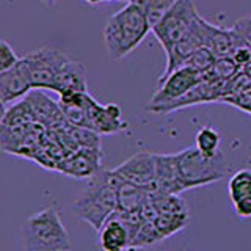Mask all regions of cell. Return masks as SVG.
Listing matches in <instances>:
<instances>
[{"instance_id":"cell-1","label":"cell","mask_w":251,"mask_h":251,"mask_svg":"<svg viewBox=\"0 0 251 251\" xmlns=\"http://www.w3.org/2000/svg\"><path fill=\"white\" fill-rule=\"evenodd\" d=\"M124 182L113 170H99L80 196L75 200L74 209L77 215L94 231H100L107 220L118 209V188Z\"/></svg>"},{"instance_id":"cell-2","label":"cell","mask_w":251,"mask_h":251,"mask_svg":"<svg viewBox=\"0 0 251 251\" xmlns=\"http://www.w3.org/2000/svg\"><path fill=\"white\" fill-rule=\"evenodd\" d=\"M152 31L151 22L135 3L127 2L124 8L110 16L104 27V43L112 60H121Z\"/></svg>"},{"instance_id":"cell-3","label":"cell","mask_w":251,"mask_h":251,"mask_svg":"<svg viewBox=\"0 0 251 251\" xmlns=\"http://www.w3.org/2000/svg\"><path fill=\"white\" fill-rule=\"evenodd\" d=\"M22 245L24 251H71L73 243L57 207L39 210L24 223Z\"/></svg>"},{"instance_id":"cell-4","label":"cell","mask_w":251,"mask_h":251,"mask_svg":"<svg viewBox=\"0 0 251 251\" xmlns=\"http://www.w3.org/2000/svg\"><path fill=\"white\" fill-rule=\"evenodd\" d=\"M177 167L185 190L214 184L227 173L226 160L220 151L215 155H204L198 148H187L176 154Z\"/></svg>"},{"instance_id":"cell-5","label":"cell","mask_w":251,"mask_h":251,"mask_svg":"<svg viewBox=\"0 0 251 251\" xmlns=\"http://www.w3.org/2000/svg\"><path fill=\"white\" fill-rule=\"evenodd\" d=\"M201 14L196 10L193 0H177L163 18L152 25V33L160 43L165 53L192 33L198 25Z\"/></svg>"},{"instance_id":"cell-6","label":"cell","mask_w":251,"mask_h":251,"mask_svg":"<svg viewBox=\"0 0 251 251\" xmlns=\"http://www.w3.org/2000/svg\"><path fill=\"white\" fill-rule=\"evenodd\" d=\"M69 57L61 50L50 49V47H43L27 53L22 58L28 71L33 90H50L55 88V78L60 68L63 66Z\"/></svg>"},{"instance_id":"cell-7","label":"cell","mask_w":251,"mask_h":251,"mask_svg":"<svg viewBox=\"0 0 251 251\" xmlns=\"http://www.w3.org/2000/svg\"><path fill=\"white\" fill-rule=\"evenodd\" d=\"M202 80V74L196 73L190 68H179L175 73H171L162 83H159V90L149 100L146 107L148 112H152L154 108L167 105L184 96L187 91H190L195 85Z\"/></svg>"},{"instance_id":"cell-8","label":"cell","mask_w":251,"mask_h":251,"mask_svg":"<svg viewBox=\"0 0 251 251\" xmlns=\"http://www.w3.org/2000/svg\"><path fill=\"white\" fill-rule=\"evenodd\" d=\"M225 93V83L209 78L202 75V80L195 85L190 91H187L184 96H180L175 102L162 107H157L152 110V113H171L176 110H182L187 107L200 105V104H209V102H220Z\"/></svg>"},{"instance_id":"cell-9","label":"cell","mask_w":251,"mask_h":251,"mask_svg":"<svg viewBox=\"0 0 251 251\" xmlns=\"http://www.w3.org/2000/svg\"><path fill=\"white\" fill-rule=\"evenodd\" d=\"M113 173L124 182L152 190L155 180V154L141 151L113 168Z\"/></svg>"},{"instance_id":"cell-10","label":"cell","mask_w":251,"mask_h":251,"mask_svg":"<svg viewBox=\"0 0 251 251\" xmlns=\"http://www.w3.org/2000/svg\"><path fill=\"white\" fill-rule=\"evenodd\" d=\"M86 116H88V129L98 132L99 135H112L127 127L120 105H100L90 94L86 98Z\"/></svg>"},{"instance_id":"cell-11","label":"cell","mask_w":251,"mask_h":251,"mask_svg":"<svg viewBox=\"0 0 251 251\" xmlns=\"http://www.w3.org/2000/svg\"><path fill=\"white\" fill-rule=\"evenodd\" d=\"M100 159L102 151H99V149L80 148L75 152L65 157L57 165V171L77 179L93 177L100 170Z\"/></svg>"},{"instance_id":"cell-12","label":"cell","mask_w":251,"mask_h":251,"mask_svg":"<svg viewBox=\"0 0 251 251\" xmlns=\"http://www.w3.org/2000/svg\"><path fill=\"white\" fill-rule=\"evenodd\" d=\"M185 187L180 177L176 154H155V180L152 192L179 195Z\"/></svg>"},{"instance_id":"cell-13","label":"cell","mask_w":251,"mask_h":251,"mask_svg":"<svg viewBox=\"0 0 251 251\" xmlns=\"http://www.w3.org/2000/svg\"><path fill=\"white\" fill-rule=\"evenodd\" d=\"M31 90H33V85H31L28 71L22 58L16 66L0 73V100L3 105L27 96Z\"/></svg>"},{"instance_id":"cell-14","label":"cell","mask_w":251,"mask_h":251,"mask_svg":"<svg viewBox=\"0 0 251 251\" xmlns=\"http://www.w3.org/2000/svg\"><path fill=\"white\" fill-rule=\"evenodd\" d=\"M25 99L31 107V112L35 115V121L43 124L46 129H60L65 124H68L63 110L60 107V102L57 104L49 96H46L41 91L28 93Z\"/></svg>"},{"instance_id":"cell-15","label":"cell","mask_w":251,"mask_h":251,"mask_svg":"<svg viewBox=\"0 0 251 251\" xmlns=\"http://www.w3.org/2000/svg\"><path fill=\"white\" fill-rule=\"evenodd\" d=\"M132 234L121 218L112 214L99 231V247L102 251H126L132 248Z\"/></svg>"},{"instance_id":"cell-16","label":"cell","mask_w":251,"mask_h":251,"mask_svg":"<svg viewBox=\"0 0 251 251\" xmlns=\"http://www.w3.org/2000/svg\"><path fill=\"white\" fill-rule=\"evenodd\" d=\"M53 91L58 94L68 91H86V69L83 63L71 57L63 63L55 78Z\"/></svg>"},{"instance_id":"cell-17","label":"cell","mask_w":251,"mask_h":251,"mask_svg":"<svg viewBox=\"0 0 251 251\" xmlns=\"http://www.w3.org/2000/svg\"><path fill=\"white\" fill-rule=\"evenodd\" d=\"M204 38H206V47L214 52L217 58L231 57L234 49V31L232 28L226 30L218 27L204 19Z\"/></svg>"},{"instance_id":"cell-18","label":"cell","mask_w":251,"mask_h":251,"mask_svg":"<svg viewBox=\"0 0 251 251\" xmlns=\"http://www.w3.org/2000/svg\"><path fill=\"white\" fill-rule=\"evenodd\" d=\"M152 190L145 187L123 182L118 188V210L123 212H140L145 202L151 198Z\"/></svg>"},{"instance_id":"cell-19","label":"cell","mask_w":251,"mask_h":251,"mask_svg":"<svg viewBox=\"0 0 251 251\" xmlns=\"http://www.w3.org/2000/svg\"><path fill=\"white\" fill-rule=\"evenodd\" d=\"M30 123H35V115L31 112V107L27 99L6 108L2 118L3 126H25Z\"/></svg>"},{"instance_id":"cell-20","label":"cell","mask_w":251,"mask_h":251,"mask_svg":"<svg viewBox=\"0 0 251 251\" xmlns=\"http://www.w3.org/2000/svg\"><path fill=\"white\" fill-rule=\"evenodd\" d=\"M220 141L222 135L220 132L210 126H204L198 130L195 137V146L200 149L204 155H215L220 152Z\"/></svg>"},{"instance_id":"cell-21","label":"cell","mask_w":251,"mask_h":251,"mask_svg":"<svg viewBox=\"0 0 251 251\" xmlns=\"http://www.w3.org/2000/svg\"><path fill=\"white\" fill-rule=\"evenodd\" d=\"M227 190H229L232 204L251 196V170H240L234 173L227 184Z\"/></svg>"},{"instance_id":"cell-22","label":"cell","mask_w":251,"mask_h":251,"mask_svg":"<svg viewBox=\"0 0 251 251\" xmlns=\"http://www.w3.org/2000/svg\"><path fill=\"white\" fill-rule=\"evenodd\" d=\"M130 2L140 6L151 25H155L177 0H130Z\"/></svg>"},{"instance_id":"cell-23","label":"cell","mask_w":251,"mask_h":251,"mask_svg":"<svg viewBox=\"0 0 251 251\" xmlns=\"http://www.w3.org/2000/svg\"><path fill=\"white\" fill-rule=\"evenodd\" d=\"M188 222V214H159L154 220L157 229L163 239L170 237L175 232L184 229Z\"/></svg>"},{"instance_id":"cell-24","label":"cell","mask_w":251,"mask_h":251,"mask_svg":"<svg viewBox=\"0 0 251 251\" xmlns=\"http://www.w3.org/2000/svg\"><path fill=\"white\" fill-rule=\"evenodd\" d=\"M240 71H242L240 66L231 57H220V58L215 60L212 69L207 71V73L202 74V75H206L209 78H214V80L226 83L227 80H231V78L235 74L240 73Z\"/></svg>"},{"instance_id":"cell-25","label":"cell","mask_w":251,"mask_h":251,"mask_svg":"<svg viewBox=\"0 0 251 251\" xmlns=\"http://www.w3.org/2000/svg\"><path fill=\"white\" fill-rule=\"evenodd\" d=\"M215 60L217 57L214 55V52L207 49V47H201V49L195 50L192 55H188L182 68H190L200 74H206L207 71H210L212 66H214Z\"/></svg>"},{"instance_id":"cell-26","label":"cell","mask_w":251,"mask_h":251,"mask_svg":"<svg viewBox=\"0 0 251 251\" xmlns=\"http://www.w3.org/2000/svg\"><path fill=\"white\" fill-rule=\"evenodd\" d=\"M163 240L162 234L157 229V226L154 222H148L145 220L143 225L140 226V229L137 231L135 237L132 242V248H145V247H151L154 243Z\"/></svg>"},{"instance_id":"cell-27","label":"cell","mask_w":251,"mask_h":251,"mask_svg":"<svg viewBox=\"0 0 251 251\" xmlns=\"http://www.w3.org/2000/svg\"><path fill=\"white\" fill-rule=\"evenodd\" d=\"M220 102H225L227 105H232L235 108L242 110V112L251 115V91L239 93V94H227V96H223Z\"/></svg>"},{"instance_id":"cell-28","label":"cell","mask_w":251,"mask_h":251,"mask_svg":"<svg viewBox=\"0 0 251 251\" xmlns=\"http://www.w3.org/2000/svg\"><path fill=\"white\" fill-rule=\"evenodd\" d=\"M19 60L21 58L16 55V52L13 50V47L10 44L6 41L0 43V73L16 66L19 63Z\"/></svg>"},{"instance_id":"cell-29","label":"cell","mask_w":251,"mask_h":251,"mask_svg":"<svg viewBox=\"0 0 251 251\" xmlns=\"http://www.w3.org/2000/svg\"><path fill=\"white\" fill-rule=\"evenodd\" d=\"M232 30L237 33L243 41L251 46V14L243 16V18H239L234 22Z\"/></svg>"},{"instance_id":"cell-30","label":"cell","mask_w":251,"mask_h":251,"mask_svg":"<svg viewBox=\"0 0 251 251\" xmlns=\"http://www.w3.org/2000/svg\"><path fill=\"white\" fill-rule=\"evenodd\" d=\"M235 214L242 218H251V196H247L237 202H234Z\"/></svg>"},{"instance_id":"cell-31","label":"cell","mask_w":251,"mask_h":251,"mask_svg":"<svg viewBox=\"0 0 251 251\" xmlns=\"http://www.w3.org/2000/svg\"><path fill=\"white\" fill-rule=\"evenodd\" d=\"M85 2L96 5V3H100V2H110V0H85ZM118 2H130V0H118Z\"/></svg>"},{"instance_id":"cell-32","label":"cell","mask_w":251,"mask_h":251,"mask_svg":"<svg viewBox=\"0 0 251 251\" xmlns=\"http://www.w3.org/2000/svg\"><path fill=\"white\" fill-rule=\"evenodd\" d=\"M242 71H243V73H245V74H247L248 77H251V63H250L248 66H245V68H243Z\"/></svg>"},{"instance_id":"cell-33","label":"cell","mask_w":251,"mask_h":251,"mask_svg":"<svg viewBox=\"0 0 251 251\" xmlns=\"http://www.w3.org/2000/svg\"><path fill=\"white\" fill-rule=\"evenodd\" d=\"M41 2H43L44 5H47V6H53L57 0H41Z\"/></svg>"},{"instance_id":"cell-34","label":"cell","mask_w":251,"mask_h":251,"mask_svg":"<svg viewBox=\"0 0 251 251\" xmlns=\"http://www.w3.org/2000/svg\"><path fill=\"white\" fill-rule=\"evenodd\" d=\"M185 251H190V250H185Z\"/></svg>"}]
</instances>
